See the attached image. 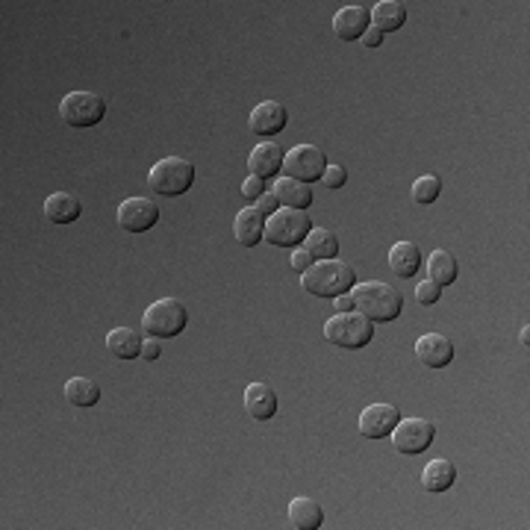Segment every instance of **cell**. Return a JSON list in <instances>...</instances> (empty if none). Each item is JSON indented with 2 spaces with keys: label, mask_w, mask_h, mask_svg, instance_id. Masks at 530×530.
<instances>
[{
  "label": "cell",
  "mask_w": 530,
  "mask_h": 530,
  "mask_svg": "<svg viewBox=\"0 0 530 530\" xmlns=\"http://www.w3.org/2000/svg\"><path fill=\"white\" fill-rule=\"evenodd\" d=\"M357 286V274L342 260H315L310 269L301 274V289L315 295V298H339Z\"/></svg>",
  "instance_id": "obj_1"
},
{
  "label": "cell",
  "mask_w": 530,
  "mask_h": 530,
  "mask_svg": "<svg viewBox=\"0 0 530 530\" xmlns=\"http://www.w3.org/2000/svg\"><path fill=\"white\" fill-rule=\"evenodd\" d=\"M354 306L368 322H395L404 313V295L384 280H366L354 286Z\"/></svg>",
  "instance_id": "obj_2"
},
{
  "label": "cell",
  "mask_w": 530,
  "mask_h": 530,
  "mask_svg": "<svg viewBox=\"0 0 530 530\" xmlns=\"http://www.w3.org/2000/svg\"><path fill=\"white\" fill-rule=\"evenodd\" d=\"M324 339L333 342L345 351H359L375 339V322H368L363 313H336L333 318H327L324 324Z\"/></svg>",
  "instance_id": "obj_3"
},
{
  "label": "cell",
  "mask_w": 530,
  "mask_h": 530,
  "mask_svg": "<svg viewBox=\"0 0 530 530\" xmlns=\"http://www.w3.org/2000/svg\"><path fill=\"white\" fill-rule=\"evenodd\" d=\"M151 189L156 195L165 198H180L195 186V165L183 156H165L151 168Z\"/></svg>",
  "instance_id": "obj_4"
},
{
  "label": "cell",
  "mask_w": 530,
  "mask_h": 530,
  "mask_svg": "<svg viewBox=\"0 0 530 530\" xmlns=\"http://www.w3.org/2000/svg\"><path fill=\"white\" fill-rule=\"evenodd\" d=\"M310 216L306 209H286L280 207L274 216L265 218V242L278 248H298L310 236Z\"/></svg>",
  "instance_id": "obj_5"
},
{
  "label": "cell",
  "mask_w": 530,
  "mask_h": 530,
  "mask_svg": "<svg viewBox=\"0 0 530 530\" xmlns=\"http://www.w3.org/2000/svg\"><path fill=\"white\" fill-rule=\"evenodd\" d=\"M142 324H145L147 336H154V339H174V336H180V333L186 331L189 313H186L183 301H177V298H159V301H154L145 310Z\"/></svg>",
  "instance_id": "obj_6"
},
{
  "label": "cell",
  "mask_w": 530,
  "mask_h": 530,
  "mask_svg": "<svg viewBox=\"0 0 530 530\" xmlns=\"http://www.w3.org/2000/svg\"><path fill=\"white\" fill-rule=\"evenodd\" d=\"M59 115L68 127H94L106 115V101L94 92H71L62 98Z\"/></svg>",
  "instance_id": "obj_7"
},
{
  "label": "cell",
  "mask_w": 530,
  "mask_h": 530,
  "mask_svg": "<svg viewBox=\"0 0 530 530\" xmlns=\"http://www.w3.org/2000/svg\"><path fill=\"white\" fill-rule=\"evenodd\" d=\"M324 168H327V156L322 147H315V145H298L283 156L286 177L301 180V183H310V186L315 180H322Z\"/></svg>",
  "instance_id": "obj_8"
},
{
  "label": "cell",
  "mask_w": 530,
  "mask_h": 530,
  "mask_svg": "<svg viewBox=\"0 0 530 530\" xmlns=\"http://www.w3.org/2000/svg\"><path fill=\"white\" fill-rule=\"evenodd\" d=\"M395 451L407 454V457H416L430 448V442L437 439V428L428 419H401L395 424V430L389 433Z\"/></svg>",
  "instance_id": "obj_9"
},
{
  "label": "cell",
  "mask_w": 530,
  "mask_h": 530,
  "mask_svg": "<svg viewBox=\"0 0 530 530\" xmlns=\"http://www.w3.org/2000/svg\"><path fill=\"white\" fill-rule=\"evenodd\" d=\"M159 221V207L151 198H127L119 207V225L127 233H145Z\"/></svg>",
  "instance_id": "obj_10"
},
{
  "label": "cell",
  "mask_w": 530,
  "mask_h": 530,
  "mask_svg": "<svg viewBox=\"0 0 530 530\" xmlns=\"http://www.w3.org/2000/svg\"><path fill=\"white\" fill-rule=\"evenodd\" d=\"M401 421L398 407L392 404H371L359 412V433L366 439H384L395 430V424Z\"/></svg>",
  "instance_id": "obj_11"
},
{
  "label": "cell",
  "mask_w": 530,
  "mask_h": 530,
  "mask_svg": "<svg viewBox=\"0 0 530 530\" xmlns=\"http://www.w3.org/2000/svg\"><path fill=\"white\" fill-rule=\"evenodd\" d=\"M251 133L257 136H278L286 124H289V112L280 101H262L251 110Z\"/></svg>",
  "instance_id": "obj_12"
},
{
  "label": "cell",
  "mask_w": 530,
  "mask_h": 530,
  "mask_svg": "<svg viewBox=\"0 0 530 530\" xmlns=\"http://www.w3.org/2000/svg\"><path fill=\"white\" fill-rule=\"evenodd\" d=\"M371 24V9L366 6H342L333 15V30L342 41H357Z\"/></svg>",
  "instance_id": "obj_13"
},
{
  "label": "cell",
  "mask_w": 530,
  "mask_h": 530,
  "mask_svg": "<svg viewBox=\"0 0 530 530\" xmlns=\"http://www.w3.org/2000/svg\"><path fill=\"white\" fill-rule=\"evenodd\" d=\"M416 357L430 368H445L454 359V342L442 333H428L416 342Z\"/></svg>",
  "instance_id": "obj_14"
},
{
  "label": "cell",
  "mask_w": 530,
  "mask_h": 530,
  "mask_svg": "<svg viewBox=\"0 0 530 530\" xmlns=\"http://www.w3.org/2000/svg\"><path fill=\"white\" fill-rule=\"evenodd\" d=\"M283 156L286 154L280 151V145L260 142L251 151V156H248V172L253 177H260V180H269V177H274L278 172H283Z\"/></svg>",
  "instance_id": "obj_15"
},
{
  "label": "cell",
  "mask_w": 530,
  "mask_h": 530,
  "mask_svg": "<svg viewBox=\"0 0 530 530\" xmlns=\"http://www.w3.org/2000/svg\"><path fill=\"white\" fill-rule=\"evenodd\" d=\"M245 410L251 419L257 421H269L278 412V392L265 384H251L245 389Z\"/></svg>",
  "instance_id": "obj_16"
},
{
  "label": "cell",
  "mask_w": 530,
  "mask_h": 530,
  "mask_svg": "<svg viewBox=\"0 0 530 530\" xmlns=\"http://www.w3.org/2000/svg\"><path fill=\"white\" fill-rule=\"evenodd\" d=\"M233 233H236V239L242 242L245 248L260 245L265 239V216L257 207H245L233 221Z\"/></svg>",
  "instance_id": "obj_17"
},
{
  "label": "cell",
  "mask_w": 530,
  "mask_h": 530,
  "mask_svg": "<svg viewBox=\"0 0 530 530\" xmlns=\"http://www.w3.org/2000/svg\"><path fill=\"white\" fill-rule=\"evenodd\" d=\"M271 192L278 195L280 207L286 209H306L313 204V186L301 183V180H292V177H280Z\"/></svg>",
  "instance_id": "obj_18"
},
{
  "label": "cell",
  "mask_w": 530,
  "mask_h": 530,
  "mask_svg": "<svg viewBox=\"0 0 530 530\" xmlns=\"http://www.w3.org/2000/svg\"><path fill=\"white\" fill-rule=\"evenodd\" d=\"M83 216V204L77 200V195L71 192H53L45 200V218L53 221V225H71Z\"/></svg>",
  "instance_id": "obj_19"
},
{
  "label": "cell",
  "mask_w": 530,
  "mask_h": 530,
  "mask_svg": "<svg viewBox=\"0 0 530 530\" xmlns=\"http://www.w3.org/2000/svg\"><path fill=\"white\" fill-rule=\"evenodd\" d=\"M324 522V510L322 504L313 501V498H295V501L289 504V527L295 530H318Z\"/></svg>",
  "instance_id": "obj_20"
},
{
  "label": "cell",
  "mask_w": 530,
  "mask_h": 530,
  "mask_svg": "<svg viewBox=\"0 0 530 530\" xmlns=\"http://www.w3.org/2000/svg\"><path fill=\"white\" fill-rule=\"evenodd\" d=\"M457 481V469L451 460H430L421 472V486L428 492H448Z\"/></svg>",
  "instance_id": "obj_21"
},
{
  "label": "cell",
  "mask_w": 530,
  "mask_h": 530,
  "mask_svg": "<svg viewBox=\"0 0 530 530\" xmlns=\"http://www.w3.org/2000/svg\"><path fill=\"white\" fill-rule=\"evenodd\" d=\"M371 21H375L380 33H395V30L407 24V6L398 4V0H380L371 9Z\"/></svg>",
  "instance_id": "obj_22"
},
{
  "label": "cell",
  "mask_w": 530,
  "mask_h": 530,
  "mask_svg": "<svg viewBox=\"0 0 530 530\" xmlns=\"http://www.w3.org/2000/svg\"><path fill=\"white\" fill-rule=\"evenodd\" d=\"M389 269L398 274V278H412L421 269V251L416 242H398L395 248L389 251Z\"/></svg>",
  "instance_id": "obj_23"
},
{
  "label": "cell",
  "mask_w": 530,
  "mask_h": 530,
  "mask_svg": "<svg viewBox=\"0 0 530 530\" xmlns=\"http://www.w3.org/2000/svg\"><path fill=\"white\" fill-rule=\"evenodd\" d=\"M106 348L119 359H136V357H142V336L130 331V327H115V331H110V336H106Z\"/></svg>",
  "instance_id": "obj_24"
},
{
  "label": "cell",
  "mask_w": 530,
  "mask_h": 530,
  "mask_svg": "<svg viewBox=\"0 0 530 530\" xmlns=\"http://www.w3.org/2000/svg\"><path fill=\"white\" fill-rule=\"evenodd\" d=\"M457 260H454V253L448 251H433L430 260H428V280H433L437 286H451L457 280Z\"/></svg>",
  "instance_id": "obj_25"
},
{
  "label": "cell",
  "mask_w": 530,
  "mask_h": 530,
  "mask_svg": "<svg viewBox=\"0 0 530 530\" xmlns=\"http://www.w3.org/2000/svg\"><path fill=\"white\" fill-rule=\"evenodd\" d=\"M306 242V251L313 253V260H336V251H339V239L333 230L327 227H313L310 236L304 239Z\"/></svg>",
  "instance_id": "obj_26"
},
{
  "label": "cell",
  "mask_w": 530,
  "mask_h": 530,
  "mask_svg": "<svg viewBox=\"0 0 530 530\" xmlns=\"http://www.w3.org/2000/svg\"><path fill=\"white\" fill-rule=\"evenodd\" d=\"M66 398L74 407H94L101 401V386L89 377H71L66 384Z\"/></svg>",
  "instance_id": "obj_27"
},
{
  "label": "cell",
  "mask_w": 530,
  "mask_h": 530,
  "mask_svg": "<svg viewBox=\"0 0 530 530\" xmlns=\"http://www.w3.org/2000/svg\"><path fill=\"white\" fill-rule=\"evenodd\" d=\"M439 192H442V180L437 174H424L412 183V200L421 207H430L439 198Z\"/></svg>",
  "instance_id": "obj_28"
},
{
  "label": "cell",
  "mask_w": 530,
  "mask_h": 530,
  "mask_svg": "<svg viewBox=\"0 0 530 530\" xmlns=\"http://www.w3.org/2000/svg\"><path fill=\"white\" fill-rule=\"evenodd\" d=\"M439 298H442V286H437L433 280H424V283H419V286H416V301H419L421 306L437 304Z\"/></svg>",
  "instance_id": "obj_29"
},
{
  "label": "cell",
  "mask_w": 530,
  "mask_h": 530,
  "mask_svg": "<svg viewBox=\"0 0 530 530\" xmlns=\"http://www.w3.org/2000/svg\"><path fill=\"white\" fill-rule=\"evenodd\" d=\"M322 183L327 189H342L348 183V172H345V165H327L324 168V174H322Z\"/></svg>",
  "instance_id": "obj_30"
},
{
  "label": "cell",
  "mask_w": 530,
  "mask_h": 530,
  "mask_svg": "<svg viewBox=\"0 0 530 530\" xmlns=\"http://www.w3.org/2000/svg\"><path fill=\"white\" fill-rule=\"evenodd\" d=\"M265 192V180H260V177H248L245 183H242V198H248V200H257L260 195Z\"/></svg>",
  "instance_id": "obj_31"
},
{
  "label": "cell",
  "mask_w": 530,
  "mask_h": 530,
  "mask_svg": "<svg viewBox=\"0 0 530 530\" xmlns=\"http://www.w3.org/2000/svg\"><path fill=\"white\" fill-rule=\"evenodd\" d=\"M257 209L262 212L265 218L274 216V212L280 209V200H278V195H274V192H262V195L257 198Z\"/></svg>",
  "instance_id": "obj_32"
},
{
  "label": "cell",
  "mask_w": 530,
  "mask_h": 530,
  "mask_svg": "<svg viewBox=\"0 0 530 530\" xmlns=\"http://www.w3.org/2000/svg\"><path fill=\"white\" fill-rule=\"evenodd\" d=\"M313 262H315V260H313L310 251H306V248H295V253H292V269H295V271L304 274Z\"/></svg>",
  "instance_id": "obj_33"
},
{
  "label": "cell",
  "mask_w": 530,
  "mask_h": 530,
  "mask_svg": "<svg viewBox=\"0 0 530 530\" xmlns=\"http://www.w3.org/2000/svg\"><path fill=\"white\" fill-rule=\"evenodd\" d=\"M159 354H163V348H159V339H145L142 342V359H147V363H151V359H159Z\"/></svg>",
  "instance_id": "obj_34"
},
{
  "label": "cell",
  "mask_w": 530,
  "mask_h": 530,
  "mask_svg": "<svg viewBox=\"0 0 530 530\" xmlns=\"http://www.w3.org/2000/svg\"><path fill=\"white\" fill-rule=\"evenodd\" d=\"M380 41H384V33H380L377 27H368L366 33H363V45H366V48H377Z\"/></svg>",
  "instance_id": "obj_35"
},
{
  "label": "cell",
  "mask_w": 530,
  "mask_h": 530,
  "mask_svg": "<svg viewBox=\"0 0 530 530\" xmlns=\"http://www.w3.org/2000/svg\"><path fill=\"white\" fill-rule=\"evenodd\" d=\"M336 301V313H351V310H357L354 306V295H339V298H333Z\"/></svg>",
  "instance_id": "obj_36"
},
{
  "label": "cell",
  "mask_w": 530,
  "mask_h": 530,
  "mask_svg": "<svg viewBox=\"0 0 530 530\" xmlns=\"http://www.w3.org/2000/svg\"><path fill=\"white\" fill-rule=\"evenodd\" d=\"M522 342L530 345V327H525V331H522Z\"/></svg>",
  "instance_id": "obj_37"
}]
</instances>
